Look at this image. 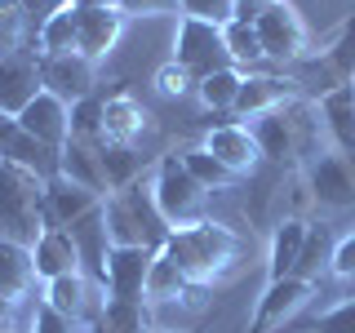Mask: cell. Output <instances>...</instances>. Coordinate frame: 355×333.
Returning a JSON list of instances; mask_svg holds the SVG:
<instances>
[{
  "label": "cell",
  "instance_id": "1",
  "mask_svg": "<svg viewBox=\"0 0 355 333\" xmlns=\"http://www.w3.org/2000/svg\"><path fill=\"white\" fill-rule=\"evenodd\" d=\"M249 129L262 147V160H271V164H306L320 151H329L324 147L329 129H324V116H320V98H306V94H297L275 111L258 116Z\"/></svg>",
  "mask_w": 355,
  "mask_h": 333
},
{
  "label": "cell",
  "instance_id": "2",
  "mask_svg": "<svg viewBox=\"0 0 355 333\" xmlns=\"http://www.w3.org/2000/svg\"><path fill=\"white\" fill-rule=\"evenodd\" d=\"M160 253H164V258H173L196 284L209 289L214 280H222V275H231L240 266L244 240H240V231H231V227H222V222L205 218V222H196V227L169 231V240H164Z\"/></svg>",
  "mask_w": 355,
  "mask_h": 333
},
{
  "label": "cell",
  "instance_id": "3",
  "mask_svg": "<svg viewBox=\"0 0 355 333\" xmlns=\"http://www.w3.org/2000/svg\"><path fill=\"white\" fill-rule=\"evenodd\" d=\"M169 222H164L160 205H155V191L147 178L120 187V191L107 196V236L111 244H138V249H164L169 240Z\"/></svg>",
  "mask_w": 355,
  "mask_h": 333
},
{
  "label": "cell",
  "instance_id": "4",
  "mask_svg": "<svg viewBox=\"0 0 355 333\" xmlns=\"http://www.w3.org/2000/svg\"><path fill=\"white\" fill-rule=\"evenodd\" d=\"M44 187L49 178L0 155V236L5 240L36 244L44 227Z\"/></svg>",
  "mask_w": 355,
  "mask_h": 333
},
{
  "label": "cell",
  "instance_id": "5",
  "mask_svg": "<svg viewBox=\"0 0 355 333\" xmlns=\"http://www.w3.org/2000/svg\"><path fill=\"white\" fill-rule=\"evenodd\" d=\"M151 191H155V205H160V214H164V222H169L173 231L178 227H196V222L209 218V191L182 164V151H164L160 160H155Z\"/></svg>",
  "mask_w": 355,
  "mask_h": 333
},
{
  "label": "cell",
  "instance_id": "6",
  "mask_svg": "<svg viewBox=\"0 0 355 333\" xmlns=\"http://www.w3.org/2000/svg\"><path fill=\"white\" fill-rule=\"evenodd\" d=\"M173 62L187 67V71L196 76V85L205 80V76H214V71L236 67V58H231V49H227V36H222V27H214V22H200V18H178Z\"/></svg>",
  "mask_w": 355,
  "mask_h": 333
},
{
  "label": "cell",
  "instance_id": "7",
  "mask_svg": "<svg viewBox=\"0 0 355 333\" xmlns=\"http://www.w3.org/2000/svg\"><path fill=\"white\" fill-rule=\"evenodd\" d=\"M253 27H258V40H262V53L271 62H297L306 58V22L297 14L288 0H271V5H262V14L253 18Z\"/></svg>",
  "mask_w": 355,
  "mask_h": 333
},
{
  "label": "cell",
  "instance_id": "8",
  "mask_svg": "<svg viewBox=\"0 0 355 333\" xmlns=\"http://www.w3.org/2000/svg\"><path fill=\"white\" fill-rule=\"evenodd\" d=\"M302 182L320 209H351L355 205V160L342 151H320L302 164Z\"/></svg>",
  "mask_w": 355,
  "mask_h": 333
},
{
  "label": "cell",
  "instance_id": "9",
  "mask_svg": "<svg viewBox=\"0 0 355 333\" xmlns=\"http://www.w3.org/2000/svg\"><path fill=\"white\" fill-rule=\"evenodd\" d=\"M160 249H138V244H111L107 253V298H120V302H147V280Z\"/></svg>",
  "mask_w": 355,
  "mask_h": 333
},
{
  "label": "cell",
  "instance_id": "10",
  "mask_svg": "<svg viewBox=\"0 0 355 333\" xmlns=\"http://www.w3.org/2000/svg\"><path fill=\"white\" fill-rule=\"evenodd\" d=\"M311 293H315V284H311V280H302V275H284V280H266L262 298H258V307H253L249 333H271V329L288 325V320H293L297 311H302V307L311 302Z\"/></svg>",
  "mask_w": 355,
  "mask_h": 333
},
{
  "label": "cell",
  "instance_id": "11",
  "mask_svg": "<svg viewBox=\"0 0 355 333\" xmlns=\"http://www.w3.org/2000/svg\"><path fill=\"white\" fill-rule=\"evenodd\" d=\"M76 18H80V40H76V53H85L89 62H103L111 49H116L120 31H125V14H120L111 0H71Z\"/></svg>",
  "mask_w": 355,
  "mask_h": 333
},
{
  "label": "cell",
  "instance_id": "12",
  "mask_svg": "<svg viewBox=\"0 0 355 333\" xmlns=\"http://www.w3.org/2000/svg\"><path fill=\"white\" fill-rule=\"evenodd\" d=\"M40 80L71 107L98 94V62H89L85 53H40Z\"/></svg>",
  "mask_w": 355,
  "mask_h": 333
},
{
  "label": "cell",
  "instance_id": "13",
  "mask_svg": "<svg viewBox=\"0 0 355 333\" xmlns=\"http://www.w3.org/2000/svg\"><path fill=\"white\" fill-rule=\"evenodd\" d=\"M18 125L27 129L36 142H44V147H53V151H62L67 138H71V107H67L58 94L40 89V94L18 111Z\"/></svg>",
  "mask_w": 355,
  "mask_h": 333
},
{
  "label": "cell",
  "instance_id": "14",
  "mask_svg": "<svg viewBox=\"0 0 355 333\" xmlns=\"http://www.w3.org/2000/svg\"><path fill=\"white\" fill-rule=\"evenodd\" d=\"M40 298L49 307H58L62 316H71L76 325H85L89 329V320L98 316V307H103V289H98L94 280H89L85 271H67V275H58V280H49L40 289Z\"/></svg>",
  "mask_w": 355,
  "mask_h": 333
},
{
  "label": "cell",
  "instance_id": "15",
  "mask_svg": "<svg viewBox=\"0 0 355 333\" xmlns=\"http://www.w3.org/2000/svg\"><path fill=\"white\" fill-rule=\"evenodd\" d=\"M205 151H214L227 169H236L240 178H249L253 169L262 164V147L258 138H253L249 125H236V120H227V125H214L205 133V142H200Z\"/></svg>",
  "mask_w": 355,
  "mask_h": 333
},
{
  "label": "cell",
  "instance_id": "16",
  "mask_svg": "<svg viewBox=\"0 0 355 333\" xmlns=\"http://www.w3.org/2000/svg\"><path fill=\"white\" fill-rule=\"evenodd\" d=\"M40 89H44V80H40V53L36 49L0 58V111L5 116H18Z\"/></svg>",
  "mask_w": 355,
  "mask_h": 333
},
{
  "label": "cell",
  "instance_id": "17",
  "mask_svg": "<svg viewBox=\"0 0 355 333\" xmlns=\"http://www.w3.org/2000/svg\"><path fill=\"white\" fill-rule=\"evenodd\" d=\"M31 262H36V280H40V284L58 280V275H67V271H85L76 240L67 236L62 227H49V222L40 227L36 244H31Z\"/></svg>",
  "mask_w": 355,
  "mask_h": 333
},
{
  "label": "cell",
  "instance_id": "18",
  "mask_svg": "<svg viewBox=\"0 0 355 333\" xmlns=\"http://www.w3.org/2000/svg\"><path fill=\"white\" fill-rule=\"evenodd\" d=\"M297 85H302V80H288V76H244L231 116H236V120H258V116H266V111H275L280 103H288V98L302 94Z\"/></svg>",
  "mask_w": 355,
  "mask_h": 333
},
{
  "label": "cell",
  "instance_id": "19",
  "mask_svg": "<svg viewBox=\"0 0 355 333\" xmlns=\"http://www.w3.org/2000/svg\"><path fill=\"white\" fill-rule=\"evenodd\" d=\"M320 116H324L333 151L355 160V85H338L329 94H320Z\"/></svg>",
  "mask_w": 355,
  "mask_h": 333
},
{
  "label": "cell",
  "instance_id": "20",
  "mask_svg": "<svg viewBox=\"0 0 355 333\" xmlns=\"http://www.w3.org/2000/svg\"><path fill=\"white\" fill-rule=\"evenodd\" d=\"M147 125H151V116L133 94H111L107 98V107H103V142H125V147H133V142L147 133Z\"/></svg>",
  "mask_w": 355,
  "mask_h": 333
},
{
  "label": "cell",
  "instance_id": "21",
  "mask_svg": "<svg viewBox=\"0 0 355 333\" xmlns=\"http://www.w3.org/2000/svg\"><path fill=\"white\" fill-rule=\"evenodd\" d=\"M200 298H205V284H196L173 258L155 253L151 280H147V302H187V307H196Z\"/></svg>",
  "mask_w": 355,
  "mask_h": 333
},
{
  "label": "cell",
  "instance_id": "22",
  "mask_svg": "<svg viewBox=\"0 0 355 333\" xmlns=\"http://www.w3.org/2000/svg\"><path fill=\"white\" fill-rule=\"evenodd\" d=\"M311 222L306 218H284L271 236V249H266V280H284V275L297 271V258H302Z\"/></svg>",
  "mask_w": 355,
  "mask_h": 333
},
{
  "label": "cell",
  "instance_id": "23",
  "mask_svg": "<svg viewBox=\"0 0 355 333\" xmlns=\"http://www.w3.org/2000/svg\"><path fill=\"white\" fill-rule=\"evenodd\" d=\"M58 173L76 187H89V191L107 196V173H103V160H98V147L89 142H76L67 138V147L58 151Z\"/></svg>",
  "mask_w": 355,
  "mask_h": 333
},
{
  "label": "cell",
  "instance_id": "24",
  "mask_svg": "<svg viewBox=\"0 0 355 333\" xmlns=\"http://www.w3.org/2000/svg\"><path fill=\"white\" fill-rule=\"evenodd\" d=\"M31 280H36V262H31V244L5 240L0 236V293L5 298H27Z\"/></svg>",
  "mask_w": 355,
  "mask_h": 333
},
{
  "label": "cell",
  "instance_id": "25",
  "mask_svg": "<svg viewBox=\"0 0 355 333\" xmlns=\"http://www.w3.org/2000/svg\"><path fill=\"white\" fill-rule=\"evenodd\" d=\"M147 302H120V298H103L98 316L89 320L85 333H147Z\"/></svg>",
  "mask_w": 355,
  "mask_h": 333
},
{
  "label": "cell",
  "instance_id": "26",
  "mask_svg": "<svg viewBox=\"0 0 355 333\" xmlns=\"http://www.w3.org/2000/svg\"><path fill=\"white\" fill-rule=\"evenodd\" d=\"M98 160H103V173H107V196L120 191V187L138 182L147 173V160H142L138 147H125V142H103L98 147Z\"/></svg>",
  "mask_w": 355,
  "mask_h": 333
},
{
  "label": "cell",
  "instance_id": "27",
  "mask_svg": "<svg viewBox=\"0 0 355 333\" xmlns=\"http://www.w3.org/2000/svg\"><path fill=\"white\" fill-rule=\"evenodd\" d=\"M240 85H244V71L240 67H227V71H214L196 85V98L205 111H218V116H231L236 111V98H240Z\"/></svg>",
  "mask_w": 355,
  "mask_h": 333
},
{
  "label": "cell",
  "instance_id": "28",
  "mask_svg": "<svg viewBox=\"0 0 355 333\" xmlns=\"http://www.w3.org/2000/svg\"><path fill=\"white\" fill-rule=\"evenodd\" d=\"M182 164L191 169V178L205 187V191H227V187L244 182L236 169H227V164H222L214 151H205V147H187V151H182Z\"/></svg>",
  "mask_w": 355,
  "mask_h": 333
},
{
  "label": "cell",
  "instance_id": "29",
  "mask_svg": "<svg viewBox=\"0 0 355 333\" xmlns=\"http://www.w3.org/2000/svg\"><path fill=\"white\" fill-rule=\"evenodd\" d=\"M27 49H36V40H31L22 0H0V58H14Z\"/></svg>",
  "mask_w": 355,
  "mask_h": 333
},
{
  "label": "cell",
  "instance_id": "30",
  "mask_svg": "<svg viewBox=\"0 0 355 333\" xmlns=\"http://www.w3.org/2000/svg\"><path fill=\"white\" fill-rule=\"evenodd\" d=\"M76 40H80V18H76V5H67L40 27L36 53H76Z\"/></svg>",
  "mask_w": 355,
  "mask_h": 333
},
{
  "label": "cell",
  "instance_id": "31",
  "mask_svg": "<svg viewBox=\"0 0 355 333\" xmlns=\"http://www.w3.org/2000/svg\"><path fill=\"white\" fill-rule=\"evenodd\" d=\"M333 231L324 227V222H311V231H306V244H302V258H297V271L293 275H302V280L315 284L320 280V271L333 262Z\"/></svg>",
  "mask_w": 355,
  "mask_h": 333
},
{
  "label": "cell",
  "instance_id": "32",
  "mask_svg": "<svg viewBox=\"0 0 355 333\" xmlns=\"http://www.w3.org/2000/svg\"><path fill=\"white\" fill-rule=\"evenodd\" d=\"M222 36H227V49H231V58H236V67H253V62L266 58L253 18H231L227 27H222Z\"/></svg>",
  "mask_w": 355,
  "mask_h": 333
},
{
  "label": "cell",
  "instance_id": "33",
  "mask_svg": "<svg viewBox=\"0 0 355 333\" xmlns=\"http://www.w3.org/2000/svg\"><path fill=\"white\" fill-rule=\"evenodd\" d=\"M103 107L107 98H80L71 103V138L76 142H89V147H103Z\"/></svg>",
  "mask_w": 355,
  "mask_h": 333
},
{
  "label": "cell",
  "instance_id": "34",
  "mask_svg": "<svg viewBox=\"0 0 355 333\" xmlns=\"http://www.w3.org/2000/svg\"><path fill=\"white\" fill-rule=\"evenodd\" d=\"M178 14L214 22V27H227V22L240 14V0H178Z\"/></svg>",
  "mask_w": 355,
  "mask_h": 333
},
{
  "label": "cell",
  "instance_id": "35",
  "mask_svg": "<svg viewBox=\"0 0 355 333\" xmlns=\"http://www.w3.org/2000/svg\"><path fill=\"white\" fill-rule=\"evenodd\" d=\"M31 333H85V325H76L71 316H62L58 307L36 298V307H31Z\"/></svg>",
  "mask_w": 355,
  "mask_h": 333
},
{
  "label": "cell",
  "instance_id": "36",
  "mask_svg": "<svg viewBox=\"0 0 355 333\" xmlns=\"http://www.w3.org/2000/svg\"><path fill=\"white\" fill-rule=\"evenodd\" d=\"M155 89H160L164 98H187V94H196V76L169 58L160 71H155Z\"/></svg>",
  "mask_w": 355,
  "mask_h": 333
},
{
  "label": "cell",
  "instance_id": "37",
  "mask_svg": "<svg viewBox=\"0 0 355 333\" xmlns=\"http://www.w3.org/2000/svg\"><path fill=\"white\" fill-rule=\"evenodd\" d=\"M311 333H355V298H347V302L329 307L324 316H315L306 325Z\"/></svg>",
  "mask_w": 355,
  "mask_h": 333
},
{
  "label": "cell",
  "instance_id": "38",
  "mask_svg": "<svg viewBox=\"0 0 355 333\" xmlns=\"http://www.w3.org/2000/svg\"><path fill=\"white\" fill-rule=\"evenodd\" d=\"M71 5V0H22V14H27V27H31V40L40 36V27L49 22L53 14H62V9Z\"/></svg>",
  "mask_w": 355,
  "mask_h": 333
},
{
  "label": "cell",
  "instance_id": "39",
  "mask_svg": "<svg viewBox=\"0 0 355 333\" xmlns=\"http://www.w3.org/2000/svg\"><path fill=\"white\" fill-rule=\"evenodd\" d=\"M125 18H160V14H178V0H111Z\"/></svg>",
  "mask_w": 355,
  "mask_h": 333
},
{
  "label": "cell",
  "instance_id": "40",
  "mask_svg": "<svg viewBox=\"0 0 355 333\" xmlns=\"http://www.w3.org/2000/svg\"><path fill=\"white\" fill-rule=\"evenodd\" d=\"M329 271L338 275V280H355V231L333 244V262H329Z\"/></svg>",
  "mask_w": 355,
  "mask_h": 333
},
{
  "label": "cell",
  "instance_id": "41",
  "mask_svg": "<svg viewBox=\"0 0 355 333\" xmlns=\"http://www.w3.org/2000/svg\"><path fill=\"white\" fill-rule=\"evenodd\" d=\"M262 5H271V0H240V14L236 18H258Z\"/></svg>",
  "mask_w": 355,
  "mask_h": 333
},
{
  "label": "cell",
  "instance_id": "42",
  "mask_svg": "<svg viewBox=\"0 0 355 333\" xmlns=\"http://www.w3.org/2000/svg\"><path fill=\"white\" fill-rule=\"evenodd\" d=\"M9 320H14V298L0 293V329H9Z\"/></svg>",
  "mask_w": 355,
  "mask_h": 333
},
{
  "label": "cell",
  "instance_id": "43",
  "mask_svg": "<svg viewBox=\"0 0 355 333\" xmlns=\"http://www.w3.org/2000/svg\"><path fill=\"white\" fill-rule=\"evenodd\" d=\"M147 333H164V329H147Z\"/></svg>",
  "mask_w": 355,
  "mask_h": 333
},
{
  "label": "cell",
  "instance_id": "44",
  "mask_svg": "<svg viewBox=\"0 0 355 333\" xmlns=\"http://www.w3.org/2000/svg\"><path fill=\"white\" fill-rule=\"evenodd\" d=\"M351 85H355V80H351Z\"/></svg>",
  "mask_w": 355,
  "mask_h": 333
}]
</instances>
